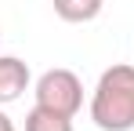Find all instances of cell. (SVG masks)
Here are the masks:
<instances>
[{
    "mask_svg": "<svg viewBox=\"0 0 134 131\" xmlns=\"http://www.w3.org/2000/svg\"><path fill=\"white\" fill-rule=\"evenodd\" d=\"M51 4H54V15L62 22H72V26L94 22L105 7V0H51Z\"/></svg>",
    "mask_w": 134,
    "mask_h": 131,
    "instance_id": "4",
    "label": "cell"
},
{
    "mask_svg": "<svg viewBox=\"0 0 134 131\" xmlns=\"http://www.w3.org/2000/svg\"><path fill=\"white\" fill-rule=\"evenodd\" d=\"M33 95H36V106H47L54 113H65V117H76L83 109V84L72 69H62V66L40 73Z\"/></svg>",
    "mask_w": 134,
    "mask_h": 131,
    "instance_id": "2",
    "label": "cell"
},
{
    "mask_svg": "<svg viewBox=\"0 0 134 131\" xmlns=\"http://www.w3.org/2000/svg\"><path fill=\"white\" fill-rule=\"evenodd\" d=\"M0 131H15V120H11L4 109H0Z\"/></svg>",
    "mask_w": 134,
    "mask_h": 131,
    "instance_id": "6",
    "label": "cell"
},
{
    "mask_svg": "<svg viewBox=\"0 0 134 131\" xmlns=\"http://www.w3.org/2000/svg\"><path fill=\"white\" fill-rule=\"evenodd\" d=\"M25 131H72V117L54 113L47 106H33L25 113Z\"/></svg>",
    "mask_w": 134,
    "mask_h": 131,
    "instance_id": "5",
    "label": "cell"
},
{
    "mask_svg": "<svg viewBox=\"0 0 134 131\" xmlns=\"http://www.w3.org/2000/svg\"><path fill=\"white\" fill-rule=\"evenodd\" d=\"M91 120L102 131H134V66H109L91 95Z\"/></svg>",
    "mask_w": 134,
    "mask_h": 131,
    "instance_id": "1",
    "label": "cell"
},
{
    "mask_svg": "<svg viewBox=\"0 0 134 131\" xmlns=\"http://www.w3.org/2000/svg\"><path fill=\"white\" fill-rule=\"evenodd\" d=\"M29 66L18 58V55H0V106L7 102H18L22 91L29 87Z\"/></svg>",
    "mask_w": 134,
    "mask_h": 131,
    "instance_id": "3",
    "label": "cell"
}]
</instances>
